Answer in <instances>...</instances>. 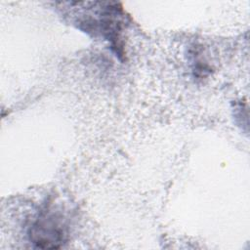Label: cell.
I'll use <instances>...</instances> for the list:
<instances>
[{
	"instance_id": "obj_1",
	"label": "cell",
	"mask_w": 250,
	"mask_h": 250,
	"mask_svg": "<svg viewBox=\"0 0 250 250\" xmlns=\"http://www.w3.org/2000/svg\"><path fill=\"white\" fill-rule=\"evenodd\" d=\"M52 214L40 217L32 226L31 237L38 246L56 248L63 240V225Z\"/></svg>"
}]
</instances>
